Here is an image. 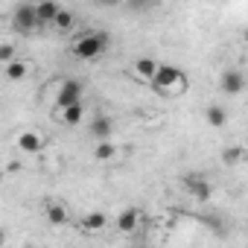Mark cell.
I'll use <instances>...</instances> for the list:
<instances>
[{"instance_id": "cell-8", "label": "cell", "mask_w": 248, "mask_h": 248, "mask_svg": "<svg viewBox=\"0 0 248 248\" xmlns=\"http://www.w3.org/2000/svg\"><path fill=\"white\" fill-rule=\"evenodd\" d=\"M155 70H158V62L155 59H138L135 64H132V73H135V79H140V82H152V76H155Z\"/></svg>"}, {"instance_id": "cell-6", "label": "cell", "mask_w": 248, "mask_h": 248, "mask_svg": "<svg viewBox=\"0 0 248 248\" xmlns=\"http://www.w3.org/2000/svg\"><path fill=\"white\" fill-rule=\"evenodd\" d=\"M15 146H18L21 152H27V155H38V152L44 149V138H41L38 132H21V135L15 138Z\"/></svg>"}, {"instance_id": "cell-7", "label": "cell", "mask_w": 248, "mask_h": 248, "mask_svg": "<svg viewBox=\"0 0 248 248\" xmlns=\"http://www.w3.org/2000/svg\"><path fill=\"white\" fill-rule=\"evenodd\" d=\"M138 225H140V210H138V207L120 210V216H117V231H120V233H135Z\"/></svg>"}, {"instance_id": "cell-11", "label": "cell", "mask_w": 248, "mask_h": 248, "mask_svg": "<svg viewBox=\"0 0 248 248\" xmlns=\"http://www.w3.org/2000/svg\"><path fill=\"white\" fill-rule=\"evenodd\" d=\"M44 216H47V222L50 225H67V207L64 204H59V202H47V207H44Z\"/></svg>"}, {"instance_id": "cell-13", "label": "cell", "mask_w": 248, "mask_h": 248, "mask_svg": "<svg viewBox=\"0 0 248 248\" xmlns=\"http://www.w3.org/2000/svg\"><path fill=\"white\" fill-rule=\"evenodd\" d=\"M82 117H85V108H82V102H76V105H70V108L59 111V120L64 123V126H79V123H82Z\"/></svg>"}, {"instance_id": "cell-20", "label": "cell", "mask_w": 248, "mask_h": 248, "mask_svg": "<svg viewBox=\"0 0 248 248\" xmlns=\"http://www.w3.org/2000/svg\"><path fill=\"white\" fill-rule=\"evenodd\" d=\"M9 62H15V47L12 44H0V64H9Z\"/></svg>"}, {"instance_id": "cell-16", "label": "cell", "mask_w": 248, "mask_h": 248, "mask_svg": "<svg viewBox=\"0 0 248 248\" xmlns=\"http://www.w3.org/2000/svg\"><path fill=\"white\" fill-rule=\"evenodd\" d=\"M204 117H207V123H210L213 129H222L225 123H228V114H225V108H222V105H210Z\"/></svg>"}, {"instance_id": "cell-1", "label": "cell", "mask_w": 248, "mask_h": 248, "mask_svg": "<svg viewBox=\"0 0 248 248\" xmlns=\"http://www.w3.org/2000/svg\"><path fill=\"white\" fill-rule=\"evenodd\" d=\"M149 88H152L155 93H161V96H181V93L187 91V76H184V70L175 67V64H158V70H155Z\"/></svg>"}, {"instance_id": "cell-15", "label": "cell", "mask_w": 248, "mask_h": 248, "mask_svg": "<svg viewBox=\"0 0 248 248\" xmlns=\"http://www.w3.org/2000/svg\"><path fill=\"white\" fill-rule=\"evenodd\" d=\"M59 3H38L35 6V15H38V24H53L56 15H59Z\"/></svg>"}, {"instance_id": "cell-9", "label": "cell", "mask_w": 248, "mask_h": 248, "mask_svg": "<svg viewBox=\"0 0 248 248\" xmlns=\"http://www.w3.org/2000/svg\"><path fill=\"white\" fill-rule=\"evenodd\" d=\"M242 88H245V79H242L239 70H225V73H222V91H225V93L236 96V93H242Z\"/></svg>"}, {"instance_id": "cell-19", "label": "cell", "mask_w": 248, "mask_h": 248, "mask_svg": "<svg viewBox=\"0 0 248 248\" xmlns=\"http://www.w3.org/2000/svg\"><path fill=\"white\" fill-rule=\"evenodd\" d=\"M53 27H56V30H70V27H73V15H70L67 9H59V15H56Z\"/></svg>"}, {"instance_id": "cell-10", "label": "cell", "mask_w": 248, "mask_h": 248, "mask_svg": "<svg viewBox=\"0 0 248 248\" xmlns=\"http://www.w3.org/2000/svg\"><path fill=\"white\" fill-rule=\"evenodd\" d=\"M111 132H114V123L108 120V117H93L91 120V135L102 143V140H108L111 138Z\"/></svg>"}, {"instance_id": "cell-12", "label": "cell", "mask_w": 248, "mask_h": 248, "mask_svg": "<svg viewBox=\"0 0 248 248\" xmlns=\"http://www.w3.org/2000/svg\"><path fill=\"white\" fill-rule=\"evenodd\" d=\"M32 70V64L30 62H21V59H15V62H9L6 67H3V73H6V79H12V82H18V79H24L27 73Z\"/></svg>"}, {"instance_id": "cell-5", "label": "cell", "mask_w": 248, "mask_h": 248, "mask_svg": "<svg viewBox=\"0 0 248 248\" xmlns=\"http://www.w3.org/2000/svg\"><path fill=\"white\" fill-rule=\"evenodd\" d=\"M184 187H187V193H190L193 199H199V202H207L210 193H213L210 181L202 178V175H187V178H184Z\"/></svg>"}, {"instance_id": "cell-4", "label": "cell", "mask_w": 248, "mask_h": 248, "mask_svg": "<svg viewBox=\"0 0 248 248\" xmlns=\"http://www.w3.org/2000/svg\"><path fill=\"white\" fill-rule=\"evenodd\" d=\"M12 24H15V30H18V32H32V30H38V27H41L32 3H21V6L15 9V15H12Z\"/></svg>"}, {"instance_id": "cell-17", "label": "cell", "mask_w": 248, "mask_h": 248, "mask_svg": "<svg viewBox=\"0 0 248 248\" xmlns=\"http://www.w3.org/2000/svg\"><path fill=\"white\" fill-rule=\"evenodd\" d=\"M242 158H245V149H242V146H228V149L222 152V161H225V164H231V167L242 164Z\"/></svg>"}, {"instance_id": "cell-3", "label": "cell", "mask_w": 248, "mask_h": 248, "mask_svg": "<svg viewBox=\"0 0 248 248\" xmlns=\"http://www.w3.org/2000/svg\"><path fill=\"white\" fill-rule=\"evenodd\" d=\"M76 102H82V82L79 79H64L62 88H59V96H56V111H64Z\"/></svg>"}, {"instance_id": "cell-2", "label": "cell", "mask_w": 248, "mask_h": 248, "mask_svg": "<svg viewBox=\"0 0 248 248\" xmlns=\"http://www.w3.org/2000/svg\"><path fill=\"white\" fill-rule=\"evenodd\" d=\"M108 50V35L105 32H85L79 35L73 44H70V53L82 62H91V59H99L102 53Z\"/></svg>"}, {"instance_id": "cell-18", "label": "cell", "mask_w": 248, "mask_h": 248, "mask_svg": "<svg viewBox=\"0 0 248 248\" xmlns=\"http://www.w3.org/2000/svg\"><path fill=\"white\" fill-rule=\"evenodd\" d=\"M93 158H96V161H111V158H114V143H111V140H102V143H96V149H93Z\"/></svg>"}, {"instance_id": "cell-14", "label": "cell", "mask_w": 248, "mask_h": 248, "mask_svg": "<svg viewBox=\"0 0 248 248\" xmlns=\"http://www.w3.org/2000/svg\"><path fill=\"white\" fill-rule=\"evenodd\" d=\"M108 225V216L102 210H91L85 219H82V231H102Z\"/></svg>"}]
</instances>
